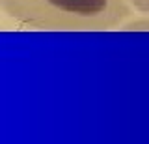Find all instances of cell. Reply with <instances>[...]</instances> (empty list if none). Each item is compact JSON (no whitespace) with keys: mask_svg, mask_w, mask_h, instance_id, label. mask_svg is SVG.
Masks as SVG:
<instances>
[{"mask_svg":"<svg viewBox=\"0 0 149 144\" xmlns=\"http://www.w3.org/2000/svg\"><path fill=\"white\" fill-rule=\"evenodd\" d=\"M17 25L49 32H101L123 26L132 15L129 0H0Z\"/></svg>","mask_w":149,"mask_h":144,"instance_id":"6da1fadb","label":"cell"},{"mask_svg":"<svg viewBox=\"0 0 149 144\" xmlns=\"http://www.w3.org/2000/svg\"><path fill=\"white\" fill-rule=\"evenodd\" d=\"M123 30L130 32H149V15H143L140 19H134L130 22H123Z\"/></svg>","mask_w":149,"mask_h":144,"instance_id":"7a4b0ae2","label":"cell"},{"mask_svg":"<svg viewBox=\"0 0 149 144\" xmlns=\"http://www.w3.org/2000/svg\"><path fill=\"white\" fill-rule=\"evenodd\" d=\"M129 4L132 6V10L143 13V15H149V0H129Z\"/></svg>","mask_w":149,"mask_h":144,"instance_id":"3957f363","label":"cell"}]
</instances>
